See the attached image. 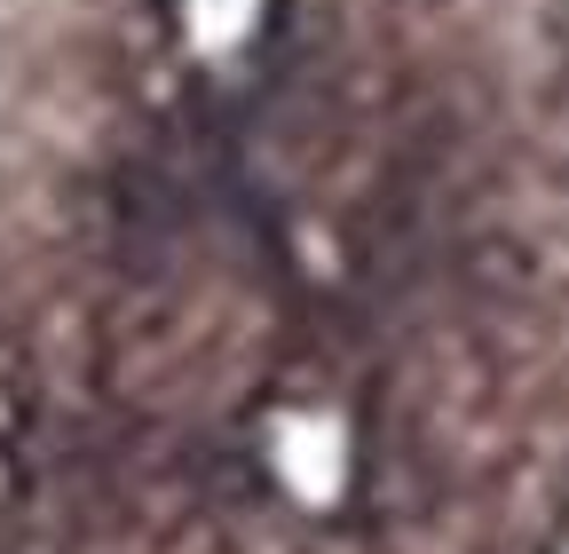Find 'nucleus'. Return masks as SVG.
<instances>
[{"instance_id":"f257e3e1","label":"nucleus","mask_w":569,"mask_h":554,"mask_svg":"<svg viewBox=\"0 0 569 554\" xmlns=\"http://www.w3.org/2000/svg\"><path fill=\"white\" fill-rule=\"evenodd\" d=\"M0 151V554H538L569 475V0H71Z\"/></svg>"}]
</instances>
